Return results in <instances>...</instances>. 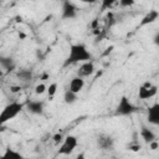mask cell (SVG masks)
Listing matches in <instances>:
<instances>
[{"instance_id": "6da1fadb", "label": "cell", "mask_w": 159, "mask_h": 159, "mask_svg": "<svg viewBox=\"0 0 159 159\" xmlns=\"http://www.w3.org/2000/svg\"><path fill=\"white\" fill-rule=\"evenodd\" d=\"M92 60V55L89 52V50L87 48V46L84 43H73L70 46V51L68 55L63 62V66H70V65H75L78 62H86V61H91Z\"/></svg>"}, {"instance_id": "7a4b0ae2", "label": "cell", "mask_w": 159, "mask_h": 159, "mask_svg": "<svg viewBox=\"0 0 159 159\" xmlns=\"http://www.w3.org/2000/svg\"><path fill=\"white\" fill-rule=\"evenodd\" d=\"M22 108H24V104L17 101H14V102H10L9 104H6L0 113V124H5L6 122L17 117V114L22 111Z\"/></svg>"}, {"instance_id": "3957f363", "label": "cell", "mask_w": 159, "mask_h": 159, "mask_svg": "<svg viewBox=\"0 0 159 159\" xmlns=\"http://www.w3.org/2000/svg\"><path fill=\"white\" fill-rule=\"evenodd\" d=\"M137 111H138V108L129 101V98L127 96H122L117 104L116 114L117 116H132Z\"/></svg>"}, {"instance_id": "277c9868", "label": "cell", "mask_w": 159, "mask_h": 159, "mask_svg": "<svg viewBox=\"0 0 159 159\" xmlns=\"http://www.w3.org/2000/svg\"><path fill=\"white\" fill-rule=\"evenodd\" d=\"M78 145V140H77V137L75 135H66L63 142L61 143L60 145V149H58V154H71Z\"/></svg>"}, {"instance_id": "5b68a950", "label": "cell", "mask_w": 159, "mask_h": 159, "mask_svg": "<svg viewBox=\"0 0 159 159\" xmlns=\"http://www.w3.org/2000/svg\"><path fill=\"white\" fill-rule=\"evenodd\" d=\"M157 93H158V87L153 86L150 82H147V83H144L143 86L139 87V89H138V98L142 99V101H145V99L153 98L154 96H157Z\"/></svg>"}, {"instance_id": "8992f818", "label": "cell", "mask_w": 159, "mask_h": 159, "mask_svg": "<svg viewBox=\"0 0 159 159\" xmlns=\"http://www.w3.org/2000/svg\"><path fill=\"white\" fill-rule=\"evenodd\" d=\"M77 14H78L77 6L73 2H71L70 0H63L62 11H61L62 19H65V20H72V19H76L77 17Z\"/></svg>"}, {"instance_id": "52a82bcc", "label": "cell", "mask_w": 159, "mask_h": 159, "mask_svg": "<svg viewBox=\"0 0 159 159\" xmlns=\"http://www.w3.org/2000/svg\"><path fill=\"white\" fill-rule=\"evenodd\" d=\"M26 108L31 114L42 116L43 111H45V103L40 99H32V101H29L26 103Z\"/></svg>"}, {"instance_id": "ba28073f", "label": "cell", "mask_w": 159, "mask_h": 159, "mask_svg": "<svg viewBox=\"0 0 159 159\" xmlns=\"http://www.w3.org/2000/svg\"><path fill=\"white\" fill-rule=\"evenodd\" d=\"M97 145L102 150H111L114 145V139L108 134H99L97 137Z\"/></svg>"}, {"instance_id": "9c48e42d", "label": "cell", "mask_w": 159, "mask_h": 159, "mask_svg": "<svg viewBox=\"0 0 159 159\" xmlns=\"http://www.w3.org/2000/svg\"><path fill=\"white\" fill-rule=\"evenodd\" d=\"M147 120L153 125H159V103H154L153 106L148 107Z\"/></svg>"}, {"instance_id": "30bf717a", "label": "cell", "mask_w": 159, "mask_h": 159, "mask_svg": "<svg viewBox=\"0 0 159 159\" xmlns=\"http://www.w3.org/2000/svg\"><path fill=\"white\" fill-rule=\"evenodd\" d=\"M94 72H96L94 63H93L92 61H86V62H82V65H81L80 68L77 70V76L84 78V77L92 76Z\"/></svg>"}, {"instance_id": "8fae6325", "label": "cell", "mask_w": 159, "mask_h": 159, "mask_svg": "<svg viewBox=\"0 0 159 159\" xmlns=\"http://www.w3.org/2000/svg\"><path fill=\"white\" fill-rule=\"evenodd\" d=\"M84 87V80L83 77H80V76H75L71 78L70 81V84H68V89H71L72 92L75 93H80Z\"/></svg>"}, {"instance_id": "7c38bea8", "label": "cell", "mask_w": 159, "mask_h": 159, "mask_svg": "<svg viewBox=\"0 0 159 159\" xmlns=\"http://www.w3.org/2000/svg\"><path fill=\"white\" fill-rule=\"evenodd\" d=\"M158 17H159V11L158 10H154V9L153 10H149V12H147L143 16V19L140 20L139 26L143 27V26H147L149 24H153L155 20H158Z\"/></svg>"}, {"instance_id": "4fadbf2b", "label": "cell", "mask_w": 159, "mask_h": 159, "mask_svg": "<svg viewBox=\"0 0 159 159\" xmlns=\"http://www.w3.org/2000/svg\"><path fill=\"white\" fill-rule=\"evenodd\" d=\"M140 137H142V139H143L147 144H149L150 142H153V140L157 139L155 133H154L149 127H147V125H142V128H140Z\"/></svg>"}, {"instance_id": "5bb4252c", "label": "cell", "mask_w": 159, "mask_h": 159, "mask_svg": "<svg viewBox=\"0 0 159 159\" xmlns=\"http://www.w3.org/2000/svg\"><path fill=\"white\" fill-rule=\"evenodd\" d=\"M0 65H1V67H2L4 70H6L7 72L12 71V70L16 67L15 61H14L11 57H5V56H1V58H0Z\"/></svg>"}, {"instance_id": "9a60e30c", "label": "cell", "mask_w": 159, "mask_h": 159, "mask_svg": "<svg viewBox=\"0 0 159 159\" xmlns=\"http://www.w3.org/2000/svg\"><path fill=\"white\" fill-rule=\"evenodd\" d=\"M77 99H78V93H75V92H72L68 88L65 91V93H63V101H65L66 104H73L75 102H77Z\"/></svg>"}, {"instance_id": "2e32d148", "label": "cell", "mask_w": 159, "mask_h": 159, "mask_svg": "<svg viewBox=\"0 0 159 159\" xmlns=\"http://www.w3.org/2000/svg\"><path fill=\"white\" fill-rule=\"evenodd\" d=\"M17 77L21 80V81H25V82H29L32 80V72L31 70H20L17 72Z\"/></svg>"}, {"instance_id": "e0dca14e", "label": "cell", "mask_w": 159, "mask_h": 159, "mask_svg": "<svg viewBox=\"0 0 159 159\" xmlns=\"http://www.w3.org/2000/svg\"><path fill=\"white\" fill-rule=\"evenodd\" d=\"M117 2H118V0H101V9H99V11L103 12V11H106V10H109V9H112Z\"/></svg>"}, {"instance_id": "ac0fdd59", "label": "cell", "mask_w": 159, "mask_h": 159, "mask_svg": "<svg viewBox=\"0 0 159 159\" xmlns=\"http://www.w3.org/2000/svg\"><path fill=\"white\" fill-rule=\"evenodd\" d=\"M56 92H57V82L50 83V86L47 87V96H48V98L50 99L53 98V96L56 94Z\"/></svg>"}, {"instance_id": "d6986e66", "label": "cell", "mask_w": 159, "mask_h": 159, "mask_svg": "<svg viewBox=\"0 0 159 159\" xmlns=\"http://www.w3.org/2000/svg\"><path fill=\"white\" fill-rule=\"evenodd\" d=\"M45 92H47V86H46L45 83H39V84L35 87V93H36L37 96H41V94H43Z\"/></svg>"}, {"instance_id": "ffe728a7", "label": "cell", "mask_w": 159, "mask_h": 159, "mask_svg": "<svg viewBox=\"0 0 159 159\" xmlns=\"http://www.w3.org/2000/svg\"><path fill=\"white\" fill-rule=\"evenodd\" d=\"M120 7H130L135 4V0H118Z\"/></svg>"}, {"instance_id": "44dd1931", "label": "cell", "mask_w": 159, "mask_h": 159, "mask_svg": "<svg viewBox=\"0 0 159 159\" xmlns=\"http://www.w3.org/2000/svg\"><path fill=\"white\" fill-rule=\"evenodd\" d=\"M52 139H53V143H55L56 145H58V144H61V143L63 142L65 137H63L61 133H57V134H55V135L52 137Z\"/></svg>"}, {"instance_id": "7402d4cb", "label": "cell", "mask_w": 159, "mask_h": 159, "mask_svg": "<svg viewBox=\"0 0 159 159\" xmlns=\"http://www.w3.org/2000/svg\"><path fill=\"white\" fill-rule=\"evenodd\" d=\"M10 155H11V157H20L19 153H16V152H14V150H11V149H6V152L2 154L4 158H9Z\"/></svg>"}, {"instance_id": "603a6c76", "label": "cell", "mask_w": 159, "mask_h": 159, "mask_svg": "<svg viewBox=\"0 0 159 159\" xmlns=\"http://www.w3.org/2000/svg\"><path fill=\"white\" fill-rule=\"evenodd\" d=\"M149 147H150V149H152V150H155V149L159 147V143H158V142H157V139H155V140H153V142H150V143H149Z\"/></svg>"}, {"instance_id": "cb8c5ba5", "label": "cell", "mask_w": 159, "mask_h": 159, "mask_svg": "<svg viewBox=\"0 0 159 159\" xmlns=\"http://www.w3.org/2000/svg\"><path fill=\"white\" fill-rule=\"evenodd\" d=\"M153 42H154V45L155 46H158L159 47V31L155 34V36L153 37Z\"/></svg>"}, {"instance_id": "d4e9b609", "label": "cell", "mask_w": 159, "mask_h": 159, "mask_svg": "<svg viewBox=\"0 0 159 159\" xmlns=\"http://www.w3.org/2000/svg\"><path fill=\"white\" fill-rule=\"evenodd\" d=\"M129 149H130V150L137 152V150H139V149H140V144H139V143H137L135 145H130V147H129Z\"/></svg>"}, {"instance_id": "484cf974", "label": "cell", "mask_w": 159, "mask_h": 159, "mask_svg": "<svg viewBox=\"0 0 159 159\" xmlns=\"http://www.w3.org/2000/svg\"><path fill=\"white\" fill-rule=\"evenodd\" d=\"M83 4H96L97 0H81Z\"/></svg>"}, {"instance_id": "4316f807", "label": "cell", "mask_w": 159, "mask_h": 159, "mask_svg": "<svg viewBox=\"0 0 159 159\" xmlns=\"http://www.w3.org/2000/svg\"><path fill=\"white\" fill-rule=\"evenodd\" d=\"M20 89H21L20 87H14V86L10 87V91H11V92H17V91H20Z\"/></svg>"}]
</instances>
